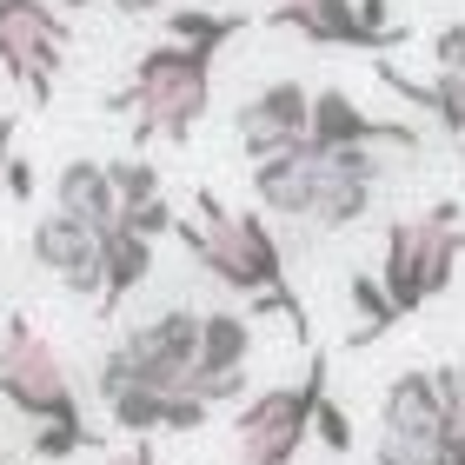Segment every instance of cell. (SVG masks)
<instances>
[{"mask_svg": "<svg viewBox=\"0 0 465 465\" xmlns=\"http://www.w3.org/2000/svg\"><path fill=\"white\" fill-rule=\"evenodd\" d=\"M379 173H386L379 146H332V153H320V146L300 140L252 166V193L300 232H340L352 220H366Z\"/></svg>", "mask_w": 465, "mask_h": 465, "instance_id": "6da1fadb", "label": "cell"}, {"mask_svg": "<svg viewBox=\"0 0 465 465\" xmlns=\"http://www.w3.org/2000/svg\"><path fill=\"white\" fill-rule=\"evenodd\" d=\"M213 100V54L206 47H146L134 80L114 94L120 114H134V140H193Z\"/></svg>", "mask_w": 465, "mask_h": 465, "instance_id": "7a4b0ae2", "label": "cell"}, {"mask_svg": "<svg viewBox=\"0 0 465 465\" xmlns=\"http://www.w3.org/2000/svg\"><path fill=\"white\" fill-rule=\"evenodd\" d=\"M200 226L193 220H173V232L186 240V252L213 272L226 292H246V300H266V292H286V260H280V240L260 213H226L220 193H200Z\"/></svg>", "mask_w": 465, "mask_h": 465, "instance_id": "3957f363", "label": "cell"}, {"mask_svg": "<svg viewBox=\"0 0 465 465\" xmlns=\"http://www.w3.org/2000/svg\"><path fill=\"white\" fill-rule=\"evenodd\" d=\"M459 252H465L459 200H439L432 213L392 220V226H386V272H379V286H386V300H392L399 320H406V312H419L426 300H439V292L452 286Z\"/></svg>", "mask_w": 465, "mask_h": 465, "instance_id": "277c9868", "label": "cell"}, {"mask_svg": "<svg viewBox=\"0 0 465 465\" xmlns=\"http://www.w3.org/2000/svg\"><path fill=\"white\" fill-rule=\"evenodd\" d=\"M326 392V359H312L306 386H266L252 392L240 419H232V446L240 465H292L300 446L312 439V399Z\"/></svg>", "mask_w": 465, "mask_h": 465, "instance_id": "5b68a950", "label": "cell"}, {"mask_svg": "<svg viewBox=\"0 0 465 465\" xmlns=\"http://www.w3.org/2000/svg\"><path fill=\"white\" fill-rule=\"evenodd\" d=\"M0 392H7L14 412H27L34 426H54V419H80V392L60 352L40 340L27 320H7L0 326Z\"/></svg>", "mask_w": 465, "mask_h": 465, "instance_id": "8992f818", "label": "cell"}, {"mask_svg": "<svg viewBox=\"0 0 465 465\" xmlns=\"http://www.w3.org/2000/svg\"><path fill=\"white\" fill-rule=\"evenodd\" d=\"M67 20H60L47 0H0V67L20 94H34V107H47L54 74L67 67Z\"/></svg>", "mask_w": 465, "mask_h": 465, "instance_id": "52a82bcc", "label": "cell"}, {"mask_svg": "<svg viewBox=\"0 0 465 465\" xmlns=\"http://www.w3.org/2000/svg\"><path fill=\"white\" fill-rule=\"evenodd\" d=\"M193 340H200V312L193 306H166L146 326L126 332V366L140 386L153 392H193Z\"/></svg>", "mask_w": 465, "mask_h": 465, "instance_id": "ba28073f", "label": "cell"}, {"mask_svg": "<svg viewBox=\"0 0 465 465\" xmlns=\"http://www.w3.org/2000/svg\"><path fill=\"white\" fill-rule=\"evenodd\" d=\"M306 146H320V153H332V146H399V153H419V134L399 120H366L352 94L326 87L306 107Z\"/></svg>", "mask_w": 465, "mask_h": 465, "instance_id": "9c48e42d", "label": "cell"}, {"mask_svg": "<svg viewBox=\"0 0 465 465\" xmlns=\"http://www.w3.org/2000/svg\"><path fill=\"white\" fill-rule=\"evenodd\" d=\"M306 107H312V94L300 87V80H272L266 94H252L246 107H240V146H246V160L260 166L272 153H286V146H300L306 140Z\"/></svg>", "mask_w": 465, "mask_h": 465, "instance_id": "30bf717a", "label": "cell"}, {"mask_svg": "<svg viewBox=\"0 0 465 465\" xmlns=\"http://www.w3.org/2000/svg\"><path fill=\"white\" fill-rule=\"evenodd\" d=\"M34 260L54 272L67 292H80V300H100V232L80 226L67 213H47L34 226Z\"/></svg>", "mask_w": 465, "mask_h": 465, "instance_id": "8fae6325", "label": "cell"}, {"mask_svg": "<svg viewBox=\"0 0 465 465\" xmlns=\"http://www.w3.org/2000/svg\"><path fill=\"white\" fill-rule=\"evenodd\" d=\"M379 432H412V439H452L446 399H439L432 372H399L386 386V412H379Z\"/></svg>", "mask_w": 465, "mask_h": 465, "instance_id": "7c38bea8", "label": "cell"}, {"mask_svg": "<svg viewBox=\"0 0 465 465\" xmlns=\"http://www.w3.org/2000/svg\"><path fill=\"white\" fill-rule=\"evenodd\" d=\"M54 213H67V220H80V226L107 232V226L120 220V200H114L107 166H100V160H67V166H60V180H54Z\"/></svg>", "mask_w": 465, "mask_h": 465, "instance_id": "4fadbf2b", "label": "cell"}, {"mask_svg": "<svg viewBox=\"0 0 465 465\" xmlns=\"http://www.w3.org/2000/svg\"><path fill=\"white\" fill-rule=\"evenodd\" d=\"M146 272H153V240L114 220L100 232V312H120L126 292L146 286Z\"/></svg>", "mask_w": 465, "mask_h": 465, "instance_id": "5bb4252c", "label": "cell"}, {"mask_svg": "<svg viewBox=\"0 0 465 465\" xmlns=\"http://www.w3.org/2000/svg\"><path fill=\"white\" fill-rule=\"evenodd\" d=\"M266 20L306 34L312 47H366V40H359V20H352V0H272Z\"/></svg>", "mask_w": 465, "mask_h": 465, "instance_id": "9a60e30c", "label": "cell"}, {"mask_svg": "<svg viewBox=\"0 0 465 465\" xmlns=\"http://www.w3.org/2000/svg\"><path fill=\"white\" fill-rule=\"evenodd\" d=\"M246 359H252V320L246 312H200L193 379L200 372H246Z\"/></svg>", "mask_w": 465, "mask_h": 465, "instance_id": "2e32d148", "label": "cell"}, {"mask_svg": "<svg viewBox=\"0 0 465 465\" xmlns=\"http://www.w3.org/2000/svg\"><path fill=\"white\" fill-rule=\"evenodd\" d=\"M166 34L180 40V47H206L220 54L232 34H246V14H206V7H173L166 14Z\"/></svg>", "mask_w": 465, "mask_h": 465, "instance_id": "e0dca14e", "label": "cell"}, {"mask_svg": "<svg viewBox=\"0 0 465 465\" xmlns=\"http://www.w3.org/2000/svg\"><path fill=\"white\" fill-rule=\"evenodd\" d=\"M386 87H399L406 100H426V107H432L439 120H446L452 134H465V67H459V74H439L432 87H412L406 74H392V67H386Z\"/></svg>", "mask_w": 465, "mask_h": 465, "instance_id": "ac0fdd59", "label": "cell"}, {"mask_svg": "<svg viewBox=\"0 0 465 465\" xmlns=\"http://www.w3.org/2000/svg\"><path fill=\"white\" fill-rule=\"evenodd\" d=\"M352 312H359L352 346H372L379 332H392V326H399V312H392V300H386V286H379L372 272H352Z\"/></svg>", "mask_w": 465, "mask_h": 465, "instance_id": "d6986e66", "label": "cell"}, {"mask_svg": "<svg viewBox=\"0 0 465 465\" xmlns=\"http://www.w3.org/2000/svg\"><path fill=\"white\" fill-rule=\"evenodd\" d=\"M160 399H166V392L126 379V386L107 392V412H114V426H126V432H160Z\"/></svg>", "mask_w": 465, "mask_h": 465, "instance_id": "ffe728a7", "label": "cell"}, {"mask_svg": "<svg viewBox=\"0 0 465 465\" xmlns=\"http://www.w3.org/2000/svg\"><path fill=\"white\" fill-rule=\"evenodd\" d=\"M379 465H446V439H412V432H379Z\"/></svg>", "mask_w": 465, "mask_h": 465, "instance_id": "44dd1931", "label": "cell"}, {"mask_svg": "<svg viewBox=\"0 0 465 465\" xmlns=\"http://www.w3.org/2000/svg\"><path fill=\"white\" fill-rule=\"evenodd\" d=\"M107 180H114V200H120V206L160 200V173H153L146 160H114V166H107Z\"/></svg>", "mask_w": 465, "mask_h": 465, "instance_id": "7402d4cb", "label": "cell"}, {"mask_svg": "<svg viewBox=\"0 0 465 465\" xmlns=\"http://www.w3.org/2000/svg\"><path fill=\"white\" fill-rule=\"evenodd\" d=\"M312 439H320L326 452H352V419H346V406L340 399H312Z\"/></svg>", "mask_w": 465, "mask_h": 465, "instance_id": "603a6c76", "label": "cell"}, {"mask_svg": "<svg viewBox=\"0 0 465 465\" xmlns=\"http://www.w3.org/2000/svg\"><path fill=\"white\" fill-rule=\"evenodd\" d=\"M87 446V419H54V426H34V459H74Z\"/></svg>", "mask_w": 465, "mask_h": 465, "instance_id": "cb8c5ba5", "label": "cell"}, {"mask_svg": "<svg viewBox=\"0 0 465 465\" xmlns=\"http://www.w3.org/2000/svg\"><path fill=\"white\" fill-rule=\"evenodd\" d=\"M120 226H134V232H146V240H160V232H173V206H166V200L120 206Z\"/></svg>", "mask_w": 465, "mask_h": 465, "instance_id": "d4e9b609", "label": "cell"}, {"mask_svg": "<svg viewBox=\"0 0 465 465\" xmlns=\"http://www.w3.org/2000/svg\"><path fill=\"white\" fill-rule=\"evenodd\" d=\"M432 386H439V399H446L452 432H465V359H459V366H446V372H432Z\"/></svg>", "mask_w": 465, "mask_h": 465, "instance_id": "484cf974", "label": "cell"}, {"mask_svg": "<svg viewBox=\"0 0 465 465\" xmlns=\"http://www.w3.org/2000/svg\"><path fill=\"white\" fill-rule=\"evenodd\" d=\"M0 173H7V186H14L20 200L34 193V173H27V160H14V153H7V160H0Z\"/></svg>", "mask_w": 465, "mask_h": 465, "instance_id": "4316f807", "label": "cell"}, {"mask_svg": "<svg viewBox=\"0 0 465 465\" xmlns=\"http://www.w3.org/2000/svg\"><path fill=\"white\" fill-rule=\"evenodd\" d=\"M114 14H126V20H140V14H160V0H114Z\"/></svg>", "mask_w": 465, "mask_h": 465, "instance_id": "83f0119b", "label": "cell"}, {"mask_svg": "<svg viewBox=\"0 0 465 465\" xmlns=\"http://www.w3.org/2000/svg\"><path fill=\"white\" fill-rule=\"evenodd\" d=\"M107 465H160V459H153V446H134V452H114Z\"/></svg>", "mask_w": 465, "mask_h": 465, "instance_id": "f1b7e54d", "label": "cell"}, {"mask_svg": "<svg viewBox=\"0 0 465 465\" xmlns=\"http://www.w3.org/2000/svg\"><path fill=\"white\" fill-rule=\"evenodd\" d=\"M446 465H465V432H452V439H446Z\"/></svg>", "mask_w": 465, "mask_h": 465, "instance_id": "f546056e", "label": "cell"}, {"mask_svg": "<svg viewBox=\"0 0 465 465\" xmlns=\"http://www.w3.org/2000/svg\"><path fill=\"white\" fill-rule=\"evenodd\" d=\"M7 146H14V120H0V160H7Z\"/></svg>", "mask_w": 465, "mask_h": 465, "instance_id": "4dcf8cb0", "label": "cell"}, {"mask_svg": "<svg viewBox=\"0 0 465 465\" xmlns=\"http://www.w3.org/2000/svg\"><path fill=\"white\" fill-rule=\"evenodd\" d=\"M452 140H459V160H465V134H452Z\"/></svg>", "mask_w": 465, "mask_h": 465, "instance_id": "1f68e13d", "label": "cell"}, {"mask_svg": "<svg viewBox=\"0 0 465 465\" xmlns=\"http://www.w3.org/2000/svg\"><path fill=\"white\" fill-rule=\"evenodd\" d=\"M67 7H94V0H67Z\"/></svg>", "mask_w": 465, "mask_h": 465, "instance_id": "d6a6232c", "label": "cell"}, {"mask_svg": "<svg viewBox=\"0 0 465 465\" xmlns=\"http://www.w3.org/2000/svg\"><path fill=\"white\" fill-rule=\"evenodd\" d=\"M459 47H465V20H459Z\"/></svg>", "mask_w": 465, "mask_h": 465, "instance_id": "836d02e7", "label": "cell"}, {"mask_svg": "<svg viewBox=\"0 0 465 465\" xmlns=\"http://www.w3.org/2000/svg\"><path fill=\"white\" fill-rule=\"evenodd\" d=\"M0 465H7V459H0Z\"/></svg>", "mask_w": 465, "mask_h": 465, "instance_id": "e575fe53", "label": "cell"}]
</instances>
